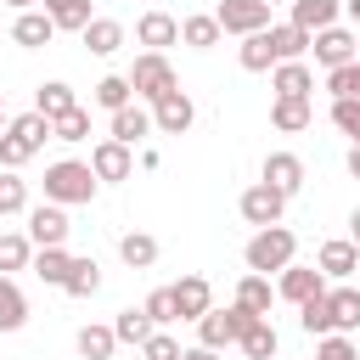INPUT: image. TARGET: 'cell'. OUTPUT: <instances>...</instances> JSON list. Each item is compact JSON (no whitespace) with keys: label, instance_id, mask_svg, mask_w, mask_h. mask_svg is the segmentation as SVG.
Wrapping results in <instances>:
<instances>
[{"label":"cell","instance_id":"2e32d148","mask_svg":"<svg viewBox=\"0 0 360 360\" xmlns=\"http://www.w3.org/2000/svg\"><path fill=\"white\" fill-rule=\"evenodd\" d=\"M259 180H270L276 191L298 197V191H304V158H298V152H270V158L259 163Z\"/></svg>","mask_w":360,"mask_h":360},{"label":"cell","instance_id":"5b68a950","mask_svg":"<svg viewBox=\"0 0 360 360\" xmlns=\"http://www.w3.org/2000/svg\"><path fill=\"white\" fill-rule=\"evenodd\" d=\"M236 208H242L248 225H281V214H287V191H276L270 180H253V186L236 197Z\"/></svg>","mask_w":360,"mask_h":360},{"label":"cell","instance_id":"cb8c5ba5","mask_svg":"<svg viewBox=\"0 0 360 360\" xmlns=\"http://www.w3.org/2000/svg\"><path fill=\"white\" fill-rule=\"evenodd\" d=\"M236 62H242L248 73H270V68H276V45H270V28H259V34H242V45H236Z\"/></svg>","mask_w":360,"mask_h":360},{"label":"cell","instance_id":"d4e9b609","mask_svg":"<svg viewBox=\"0 0 360 360\" xmlns=\"http://www.w3.org/2000/svg\"><path fill=\"white\" fill-rule=\"evenodd\" d=\"M326 298H332V326L338 332H360V287L338 281V287H326Z\"/></svg>","mask_w":360,"mask_h":360},{"label":"cell","instance_id":"30bf717a","mask_svg":"<svg viewBox=\"0 0 360 360\" xmlns=\"http://www.w3.org/2000/svg\"><path fill=\"white\" fill-rule=\"evenodd\" d=\"M315 292H326V276H321V264H287L281 276H276V298H287V304H309Z\"/></svg>","mask_w":360,"mask_h":360},{"label":"cell","instance_id":"d590c367","mask_svg":"<svg viewBox=\"0 0 360 360\" xmlns=\"http://www.w3.org/2000/svg\"><path fill=\"white\" fill-rule=\"evenodd\" d=\"M22 321H28V298L11 276H0V332H17Z\"/></svg>","mask_w":360,"mask_h":360},{"label":"cell","instance_id":"4dcf8cb0","mask_svg":"<svg viewBox=\"0 0 360 360\" xmlns=\"http://www.w3.org/2000/svg\"><path fill=\"white\" fill-rule=\"evenodd\" d=\"M73 349H79L84 360H112V354H118V332H112V326H96V321H90V326H79Z\"/></svg>","mask_w":360,"mask_h":360},{"label":"cell","instance_id":"b9f144b4","mask_svg":"<svg viewBox=\"0 0 360 360\" xmlns=\"http://www.w3.org/2000/svg\"><path fill=\"white\" fill-rule=\"evenodd\" d=\"M326 90H332V101H338V96H360V56L343 62V68H332V73H326Z\"/></svg>","mask_w":360,"mask_h":360},{"label":"cell","instance_id":"f1b7e54d","mask_svg":"<svg viewBox=\"0 0 360 360\" xmlns=\"http://www.w3.org/2000/svg\"><path fill=\"white\" fill-rule=\"evenodd\" d=\"M236 304H242V309H253V315H270V304H276V287H270V276L248 270V276L236 281Z\"/></svg>","mask_w":360,"mask_h":360},{"label":"cell","instance_id":"3957f363","mask_svg":"<svg viewBox=\"0 0 360 360\" xmlns=\"http://www.w3.org/2000/svg\"><path fill=\"white\" fill-rule=\"evenodd\" d=\"M96 169L90 163H79V158H62V163H51L45 169V197L51 202H62V208H79V202H90L96 197Z\"/></svg>","mask_w":360,"mask_h":360},{"label":"cell","instance_id":"d6986e66","mask_svg":"<svg viewBox=\"0 0 360 360\" xmlns=\"http://www.w3.org/2000/svg\"><path fill=\"white\" fill-rule=\"evenodd\" d=\"M180 39H186L191 51H214V45L225 39V28H219L214 11H191V17H180Z\"/></svg>","mask_w":360,"mask_h":360},{"label":"cell","instance_id":"9a60e30c","mask_svg":"<svg viewBox=\"0 0 360 360\" xmlns=\"http://www.w3.org/2000/svg\"><path fill=\"white\" fill-rule=\"evenodd\" d=\"M135 45H146V51L180 45V17H169V11H141V17H135Z\"/></svg>","mask_w":360,"mask_h":360},{"label":"cell","instance_id":"603a6c76","mask_svg":"<svg viewBox=\"0 0 360 360\" xmlns=\"http://www.w3.org/2000/svg\"><path fill=\"white\" fill-rule=\"evenodd\" d=\"M338 17H343V0H292V17H287V22L321 34V28H332Z\"/></svg>","mask_w":360,"mask_h":360},{"label":"cell","instance_id":"484cf974","mask_svg":"<svg viewBox=\"0 0 360 360\" xmlns=\"http://www.w3.org/2000/svg\"><path fill=\"white\" fill-rule=\"evenodd\" d=\"M309 28H298V22H270V45H276V62H298L304 51H309Z\"/></svg>","mask_w":360,"mask_h":360},{"label":"cell","instance_id":"681fc988","mask_svg":"<svg viewBox=\"0 0 360 360\" xmlns=\"http://www.w3.org/2000/svg\"><path fill=\"white\" fill-rule=\"evenodd\" d=\"M343 11L354 17V28H360V0H343Z\"/></svg>","mask_w":360,"mask_h":360},{"label":"cell","instance_id":"d6a6232c","mask_svg":"<svg viewBox=\"0 0 360 360\" xmlns=\"http://www.w3.org/2000/svg\"><path fill=\"white\" fill-rule=\"evenodd\" d=\"M90 101H96V107H107V112L129 107V101H135V84H129V73H107V79H96Z\"/></svg>","mask_w":360,"mask_h":360},{"label":"cell","instance_id":"ab89813d","mask_svg":"<svg viewBox=\"0 0 360 360\" xmlns=\"http://www.w3.org/2000/svg\"><path fill=\"white\" fill-rule=\"evenodd\" d=\"M51 135H56V141H68V146H73V141H90V107L62 112V118L51 124Z\"/></svg>","mask_w":360,"mask_h":360},{"label":"cell","instance_id":"db71d44e","mask_svg":"<svg viewBox=\"0 0 360 360\" xmlns=\"http://www.w3.org/2000/svg\"><path fill=\"white\" fill-rule=\"evenodd\" d=\"M276 360H281V354H276Z\"/></svg>","mask_w":360,"mask_h":360},{"label":"cell","instance_id":"4fadbf2b","mask_svg":"<svg viewBox=\"0 0 360 360\" xmlns=\"http://www.w3.org/2000/svg\"><path fill=\"white\" fill-rule=\"evenodd\" d=\"M169 292H174V315H180V321H202V315L214 309V287H208V276H180Z\"/></svg>","mask_w":360,"mask_h":360},{"label":"cell","instance_id":"ffe728a7","mask_svg":"<svg viewBox=\"0 0 360 360\" xmlns=\"http://www.w3.org/2000/svg\"><path fill=\"white\" fill-rule=\"evenodd\" d=\"M79 39H84V51H90V56H112L129 34H124V22H118V17H90V28H84Z\"/></svg>","mask_w":360,"mask_h":360},{"label":"cell","instance_id":"1f68e13d","mask_svg":"<svg viewBox=\"0 0 360 360\" xmlns=\"http://www.w3.org/2000/svg\"><path fill=\"white\" fill-rule=\"evenodd\" d=\"M236 343H242V354H248V360H276V349H281V338H276L270 315H259V321H253V326H248Z\"/></svg>","mask_w":360,"mask_h":360},{"label":"cell","instance_id":"ac0fdd59","mask_svg":"<svg viewBox=\"0 0 360 360\" xmlns=\"http://www.w3.org/2000/svg\"><path fill=\"white\" fill-rule=\"evenodd\" d=\"M152 129H158L152 124V107H141V101H129V107L112 112V141H124V146H141Z\"/></svg>","mask_w":360,"mask_h":360},{"label":"cell","instance_id":"c3c4849f","mask_svg":"<svg viewBox=\"0 0 360 360\" xmlns=\"http://www.w3.org/2000/svg\"><path fill=\"white\" fill-rule=\"evenodd\" d=\"M0 6H11V11H34L39 0H0Z\"/></svg>","mask_w":360,"mask_h":360},{"label":"cell","instance_id":"8992f818","mask_svg":"<svg viewBox=\"0 0 360 360\" xmlns=\"http://www.w3.org/2000/svg\"><path fill=\"white\" fill-rule=\"evenodd\" d=\"M68 231H73V225H68V208H62V202L45 197V202L28 208V242H34V248H68Z\"/></svg>","mask_w":360,"mask_h":360},{"label":"cell","instance_id":"7a4b0ae2","mask_svg":"<svg viewBox=\"0 0 360 360\" xmlns=\"http://www.w3.org/2000/svg\"><path fill=\"white\" fill-rule=\"evenodd\" d=\"M242 259H248V270H259V276H281L292 259H298V236L287 231V225H259L253 236H248V248H242Z\"/></svg>","mask_w":360,"mask_h":360},{"label":"cell","instance_id":"9c48e42d","mask_svg":"<svg viewBox=\"0 0 360 360\" xmlns=\"http://www.w3.org/2000/svg\"><path fill=\"white\" fill-rule=\"evenodd\" d=\"M214 17H219V28L225 34H259V28H270V0H219L214 6Z\"/></svg>","mask_w":360,"mask_h":360},{"label":"cell","instance_id":"8d00e7d4","mask_svg":"<svg viewBox=\"0 0 360 360\" xmlns=\"http://www.w3.org/2000/svg\"><path fill=\"white\" fill-rule=\"evenodd\" d=\"M39 6L51 11V22H56V28H73V34H84V28H90V17H96V11H90V0H39Z\"/></svg>","mask_w":360,"mask_h":360},{"label":"cell","instance_id":"7dc6e473","mask_svg":"<svg viewBox=\"0 0 360 360\" xmlns=\"http://www.w3.org/2000/svg\"><path fill=\"white\" fill-rule=\"evenodd\" d=\"M343 169L360 180V141H349V152H343Z\"/></svg>","mask_w":360,"mask_h":360},{"label":"cell","instance_id":"44dd1931","mask_svg":"<svg viewBox=\"0 0 360 360\" xmlns=\"http://www.w3.org/2000/svg\"><path fill=\"white\" fill-rule=\"evenodd\" d=\"M270 90H276V96H309V90H315L309 62H304V56H298V62H276V68H270Z\"/></svg>","mask_w":360,"mask_h":360},{"label":"cell","instance_id":"4316f807","mask_svg":"<svg viewBox=\"0 0 360 360\" xmlns=\"http://www.w3.org/2000/svg\"><path fill=\"white\" fill-rule=\"evenodd\" d=\"M118 259H124L129 270H152V264H158V236H146V231H124V236H118Z\"/></svg>","mask_w":360,"mask_h":360},{"label":"cell","instance_id":"8fae6325","mask_svg":"<svg viewBox=\"0 0 360 360\" xmlns=\"http://www.w3.org/2000/svg\"><path fill=\"white\" fill-rule=\"evenodd\" d=\"M315 264H321L326 281H349V276L360 270V242H354V236H332V242H321Z\"/></svg>","mask_w":360,"mask_h":360},{"label":"cell","instance_id":"52a82bcc","mask_svg":"<svg viewBox=\"0 0 360 360\" xmlns=\"http://www.w3.org/2000/svg\"><path fill=\"white\" fill-rule=\"evenodd\" d=\"M309 51H315V62L332 73V68H343V62H354V56H360V34H354V28H343V22H332V28H321V34L309 39Z\"/></svg>","mask_w":360,"mask_h":360},{"label":"cell","instance_id":"bcb514c9","mask_svg":"<svg viewBox=\"0 0 360 360\" xmlns=\"http://www.w3.org/2000/svg\"><path fill=\"white\" fill-rule=\"evenodd\" d=\"M180 360H219V349H208V343H191Z\"/></svg>","mask_w":360,"mask_h":360},{"label":"cell","instance_id":"74e56055","mask_svg":"<svg viewBox=\"0 0 360 360\" xmlns=\"http://www.w3.org/2000/svg\"><path fill=\"white\" fill-rule=\"evenodd\" d=\"M298 326H304L309 338H326V332H338V326H332V298H326V292H315L309 304H298Z\"/></svg>","mask_w":360,"mask_h":360},{"label":"cell","instance_id":"60d3db41","mask_svg":"<svg viewBox=\"0 0 360 360\" xmlns=\"http://www.w3.org/2000/svg\"><path fill=\"white\" fill-rule=\"evenodd\" d=\"M332 129L349 135V141H360V96H338L332 101Z\"/></svg>","mask_w":360,"mask_h":360},{"label":"cell","instance_id":"7bdbcfd3","mask_svg":"<svg viewBox=\"0 0 360 360\" xmlns=\"http://www.w3.org/2000/svg\"><path fill=\"white\" fill-rule=\"evenodd\" d=\"M315 360H360V349H354L349 332H326V338L315 343Z\"/></svg>","mask_w":360,"mask_h":360},{"label":"cell","instance_id":"e0dca14e","mask_svg":"<svg viewBox=\"0 0 360 360\" xmlns=\"http://www.w3.org/2000/svg\"><path fill=\"white\" fill-rule=\"evenodd\" d=\"M270 124H276L281 135H298V129H309V124H315V107H309V96H276V101H270Z\"/></svg>","mask_w":360,"mask_h":360},{"label":"cell","instance_id":"7402d4cb","mask_svg":"<svg viewBox=\"0 0 360 360\" xmlns=\"http://www.w3.org/2000/svg\"><path fill=\"white\" fill-rule=\"evenodd\" d=\"M73 107H79V96H73V84H68V79H45V84L34 90V112H45L51 124H56L62 112H73Z\"/></svg>","mask_w":360,"mask_h":360},{"label":"cell","instance_id":"f546056e","mask_svg":"<svg viewBox=\"0 0 360 360\" xmlns=\"http://www.w3.org/2000/svg\"><path fill=\"white\" fill-rule=\"evenodd\" d=\"M112 332H118V343H146L152 332H158V321L146 315V304H129V309H118V321H112Z\"/></svg>","mask_w":360,"mask_h":360},{"label":"cell","instance_id":"f5cc1de1","mask_svg":"<svg viewBox=\"0 0 360 360\" xmlns=\"http://www.w3.org/2000/svg\"><path fill=\"white\" fill-rule=\"evenodd\" d=\"M270 6H292V0H270Z\"/></svg>","mask_w":360,"mask_h":360},{"label":"cell","instance_id":"816d5d0a","mask_svg":"<svg viewBox=\"0 0 360 360\" xmlns=\"http://www.w3.org/2000/svg\"><path fill=\"white\" fill-rule=\"evenodd\" d=\"M6 124H11V112H6V96H0V129H6Z\"/></svg>","mask_w":360,"mask_h":360},{"label":"cell","instance_id":"e575fe53","mask_svg":"<svg viewBox=\"0 0 360 360\" xmlns=\"http://www.w3.org/2000/svg\"><path fill=\"white\" fill-rule=\"evenodd\" d=\"M62 292H68V298H96V292H101V264H96V259H73Z\"/></svg>","mask_w":360,"mask_h":360},{"label":"cell","instance_id":"5bb4252c","mask_svg":"<svg viewBox=\"0 0 360 360\" xmlns=\"http://www.w3.org/2000/svg\"><path fill=\"white\" fill-rule=\"evenodd\" d=\"M56 34H62V28L51 22V11H45V6H34V11H17V22H11V39H17L22 51H45Z\"/></svg>","mask_w":360,"mask_h":360},{"label":"cell","instance_id":"277c9868","mask_svg":"<svg viewBox=\"0 0 360 360\" xmlns=\"http://www.w3.org/2000/svg\"><path fill=\"white\" fill-rule=\"evenodd\" d=\"M129 84H135V101H163L169 90H180V79H174V68H169V56L163 51H141L135 56V68H129Z\"/></svg>","mask_w":360,"mask_h":360},{"label":"cell","instance_id":"836d02e7","mask_svg":"<svg viewBox=\"0 0 360 360\" xmlns=\"http://www.w3.org/2000/svg\"><path fill=\"white\" fill-rule=\"evenodd\" d=\"M28 264H34V242H28V231H0V276L28 270Z\"/></svg>","mask_w":360,"mask_h":360},{"label":"cell","instance_id":"f907efd6","mask_svg":"<svg viewBox=\"0 0 360 360\" xmlns=\"http://www.w3.org/2000/svg\"><path fill=\"white\" fill-rule=\"evenodd\" d=\"M349 236H354V242H360V208H354V214H349Z\"/></svg>","mask_w":360,"mask_h":360},{"label":"cell","instance_id":"ba28073f","mask_svg":"<svg viewBox=\"0 0 360 360\" xmlns=\"http://www.w3.org/2000/svg\"><path fill=\"white\" fill-rule=\"evenodd\" d=\"M90 169H96V180H107V186H118V180H135V146H124V141H96L90 146Z\"/></svg>","mask_w":360,"mask_h":360},{"label":"cell","instance_id":"f35d334b","mask_svg":"<svg viewBox=\"0 0 360 360\" xmlns=\"http://www.w3.org/2000/svg\"><path fill=\"white\" fill-rule=\"evenodd\" d=\"M34 202H28V180L17 174V169H0V219L6 214H28Z\"/></svg>","mask_w":360,"mask_h":360},{"label":"cell","instance_id":"83f0119b","mask_svg":"<svg viewBox=\"0 0 360 360\" xmlns=\"http://www.w3.org/2000/svg\"><path fill=\"white\" fill-rule=\"evenodd\" d=\"M45 287H62L68 281V270H73V253L68 248H34V264H28Z\"/></svg>","mask_w":360,"mask_h":360},{"label":"cell","instance_id":"7c38bea8","mask_svg":"<svg viewBox=\"0 0 360 360\" xmlns=\"http://www.w3.org/2000/svg\"><path fill=\"white\" fill-rule=\"evenodd\" d=\"M152 124H158V135H186V129L197 124L191 96H186V90H169L163 101H152Z\"/></svg>","mask_w":360,"mask_h":360},{"label":"cell","instance_id":"ee69618b","mask_svg":"<svg viewBox=\"0 0 360 360\" xmlns=\"http://www.w3.org/2000/svg\"><path fill=\"white\" fill-rule=\"evenodd\" d=\"M180 354H186V349H180V343H174V338H169L163 326H158V332H152V338L141 343V360H180Z\"/></svg>","mask_w":360,"mask_h":360},{"label":"cell","instance_id":"f6af8a7d","mask_svg":"<svg viewBox=\"0 0 360 360\" xmlns=\"http://www.w3.org/2000/svg\"><path fill=\"white\" fill-rule=\"evenodd\" d=\"M146 315H152L158 326L180 321V315H174V292H169V287H152V292H146Z\"/></svg>","mask_w":360,"mask_h":360},{"label":"cell","instance_id":"6da1fadb","mask_svg":"<svg viewBox=\"0 0 360 360\" xmlns=\"http://www.w3.org/2000/svg\"><path fill=\"white\" fill-rule=\"evenodd\" d=\"M45 141H56V135H51V118H45V112H34V107H28V112H17V118L0 129V169H22L28 158H39V152H45Z\"/></svg>","mask_w":360,"mask_h":360}]
</instances>
